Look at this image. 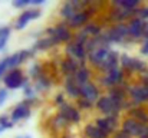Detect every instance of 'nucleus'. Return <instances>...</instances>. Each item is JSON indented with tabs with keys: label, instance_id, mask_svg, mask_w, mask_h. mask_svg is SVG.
Returning a JSON list of instances; mask_svg holds the SVG:
<instances>
[{
	"label": "nucleus",
	"instance_id": "1",
	"mask_svg": "<svg viewBox=\"0 0 148 138\" xmlns=\"http://www.w3.org/2000/svg\"><path fill=\"white\" fill-rule=\"evenodd\" d=\"M27 76H25L23 71L20 68H14V69H9L7 73L3 76V84L6 89H19L23 88Z\"/></svg>",
	"mask_w": 148,
	"mask_h": 138
},
{
	"label": "nucleus",
	"instance_id": "2",
	"mask_svg": "<svg viewBox=\"0 0 148 138\" xmlns=\"http://www.w3.org/2000/svg\"><path fill=\"white\" fill-rule=\"evenodd\" d=\"M148 22L140 19V17H132L128 22V27H130V38L127 39V42H137L140 39H144V33H145V27H147Z\"/></svg>",
	"mask_w": 148,
	"mask_h": 138
},
{
	"label": "nucleus",
	"instance_id": "3",
	"mask_svg": "<svg viewBox=\"0 0 148 138\" xmlns=\"http://www.w3.org/2000/svg\"><path fill=\"white\" fill-rule=\"evenodd\" d=\"M58 114H60L62 117H65L69 121V124H78L82 119L81 111L76 108V105H73V104H71L68 101L58 108Z\"/></svg>",
	"mask_w": 148,
	"mask_h": 138
},
{
	"label": "nucleus",
	"instance_id": "4",
	"mask_svg": "<svg viewBox=\"0 0 148 138\" xmlns=\"http://www.w3.org/2000/svg\"><path fill=\"white\" fill-rule=\"evenodd\" d=\"M50 38H55V39L59 42V45H60V43L68 45L69 42L73 41V32L69 29L68 23H66L65 20H62V22H59V23L55 25V33H53V36H50Z\"/></svg>",
	"mask_w": 148,
	"mask_h": 138
},
{
	"label": "nucleus",
	"instance_id": "5",
	"mask_svg": "<svg viewBox=\"0 0 148 138\" xmlns=\"http://www.w3.org/2000/svg\"><path fill=\"white\" fill-rule=\"evenodd\" d=\"M79 88H81V98H85V99H88L92 104H97L98 99L102 96L101 87L97 82L91 81V82H88V84H85V85H82Z\"/></svg>",
	"mask_w": 148,
	"mask_h": 138
},
{
	"label": "nucleus",
	"instance_id": "6",
	"mask_svg": "<svg viewBox=\"0 0 148 138\" xmlns=\"http://www.w3.org/2000/svg\"><path fill=\"white\" fill-rule=\"evenodd\" d=\"M40 14H42V12H40L39 9H25V10L19 14V17L16 19V22H14V29H16V30L25 29L26 25H27L30 20L38 19Z\"/></svg>",
	"mask_w": 148,
	"mask_h": 138
},
{
	"label": "nucleus",
	"instance_id": "7",
	"mask_svg": "<svg viewBox=\"0 0 148 138\" xmlns=\"http://www.w3.org/2000/svg\"><path fill=\"white\" fill-rule=\"evenodd\" d=\"M111 50H112L111 47H99L97 50L91 52L89 56H88V63H89V66L99 69V68L102 66V63L108 59Z\"/></svg>",
	"mask_w": 148,
	"mask_h": 138
},
{
	"label": "nucleus",
	"instance_id": "8",
	"mask_svg": "<svg viewBox=\"0 0 148 138\" xmlns=\"http://www.w3.org/2000/svg\"><path fill=\"white\" fill-rule=\"evenodd\" d=\"M91 22V16L84 10V12H79V13H76L71 20H68L66 23H68V26H69V29L71 30H82L88 23Z\"/></svg>",
	"mask_w": 148,
	"mask_h": 138
},
{
	"label": "nucleus",
	"instance_id": "9",
	"mask_svg": "<svg viewBox=\"0 0 148 138\" xmlns=\"http://www.w3.org/2000/svg\"><path fill=\"white\" fill-rule=\"evenodd\" d=\"M128 96L130 99H132L138 106H143V104L148 102V98L145 95V89L141 84H135V85H131L130 89H128Z\"/></svg>",
	"mask_w": 148,
	"mask_h": 138
},
{
	"label": "nucleus",
	"instance_id": "10",
	"mask_svg": "<svg viewBox=\"0 0 148 138\" xmlns=\"http://www.w3.org/2000/svg\"><path fill=\"white\" fill-rule=\"evenodd\" d=\"M140 128H141V122H138L137 119H134L131 117H125L121 121V130L124 133H127L128 135H131L132 138H138Z\"/></svg>",
	"mask_w": 148,
	"mask_h": 138
},
{
	"label": "nucleus",
	"instance_id": "11",
	"mask_svg": "<svg viewBox=\"0 0 148 138\" xmlns=\"http://www.w3.org/2000/svg\"><path fill=\"white\" fill-rule=\"evenodd\" d=\"M119 59H121V53H118L116 50H111L108 59L102 63V66L98 69V72L101 75H108L114 68L119 66Z\"/></svg>",
	"mask_w": 148,
	"mask_h": 138
},
{
	"label": "nucleus",
	"instance_id": "12",
	"mask_svg": "<svg viewBox=\"0 0 148 138\" xmlns=\"http://www.w3.org/2000/svg\"><path fill=\"white\" fill-rule=\"evenodd\" d=\"M79 68L81 66H79V62L76 59L66 58V56L60 60V65H59V71H60V73L63 76H66V75H75L79 71Z\"/></svg>",
	"mask_w": 148,
	"mask_h": 138
},
{
	"label": "nucleus",
	"instance_id": "13",
	"mask_svg": "<svg viewBox=\"0 0 148 138\" xmlns=\"http://www.w3.org/2000/svg\"><path fill=\"white\" fill-rule=\"evenodd\" d=\"M30 114H32V108H27V106H25L23 104L19 102L16 106L12 108V112H10V121H13V122L16 124V122L22 121V119L29 118Z\"/></svg>",
	"mask_w": 148,
	"mask_h": 138
},
{
	"label": "nucleus",
	"instance_id": "14",
	"mask_svg": "<svg viewBox=\"0 0 148 138\" xmlns=\"http://www.w3.org/2000/svg\"><path fill=\"white\" fill-rule=\"evenodd\" d=\"M59 45V42L55 39V38H50V36H45V38H40V39H38L33 46H32V49L38 53V52H42V50H49L52 47H56V46Z\"/></svg>",
	"mask_w": 148,
	"mask_h": 138
},
{
	"label": "nucleus",
	"instance_id": "15",
	"mask_svg": "<svg viewBox=\"0 0 148 138\" xmlns=\"http://www.w3.org/2000/svg\"><path fill=\"white\" fill-rule=\"evenodd\" d=\"M69 125V121L62 117L60 114H56L52 119H50V131L52 133H56V134H60L63 131H66V127Z\"/></svg>",
	"mask_w": 148,
	"mask_h": 138
},
{
	"label": "nucleus",
	"instance_id": "16",
	"mask_svg": "<svg viewBox=\"0 0 148 138\" xmlns=\"http://www.w3.org/2000/svg\"><path fill=\"white\" fill-rule=\"evenodd\" d=\"M84 135L85 138H111V135H108L105 131L99 130L94 122H88L84 127Z\"/></svg>",
	"mask_w": 148,
	"mask_h": 138
},
{
	"label": "nucleus",
	"instance_id": "17",
	"mask_svg": "<svg viewBox=\"0 0 148 138\" xmlns=\"http://www.w3.org/2000/svg\"><path fill=\"white\" fill-rule=\"evenodd\" d=\"M106 95L112 99V102H114V104H118V105H122V104H124V101H127V99H128V92L124 91V89H122V88H119V87H115V88H112V89L106 91Z\"/></svg>",
	"mask_w": 148,
	"mask_h": 138
},
{
	"label": "nucleus",
	"instance_id": "18",
	"mask_svg": "<svg viewBox=\"0 0 148 138\" xmlns=\"http://www.w3.org/2000/svg\"><path fill=\"white\" fill-rule=\"evenodd\" d=\"M52 85H53L52 78H50L48 73H45V75H42L40 78H38V79L35 81L33 88H35L36 93H39V92H43V91H48V89H50V88H52Z\"/></svg>",
	"mask_w": 148,
	"mask_h": 138
},
{
	"label": "nucleus",
	"instance_id": "19",
	"mask_svg": "<svg viewBox=\"0 0 148 138\" xmlns=\"http://www.w3.org/2000/svg\"><path fill=\"white\" fill-rule=\"evenodd\" d=\"M75 78H76V84L79 87L91 82V78H92V71L89 66H84V68H79V71L75 73Z\"/></svg>",
	"mask_w": 148,
	"mask_h": 138
},
{
	"label": "nucleus",
	"instance_id": "20",
	"mask_svg": "<svg viewBox=\"0 0 148 138\" xmlns=\"http://www.w3.org/2000/svg\"><path fill=\"white\" fill-rule=\"evenodd\" d=\"M127 114H128L127 117H131V118L137 119L138 122H141V124H147L148 125V112L145 111L144 106H137V108L131 109V111L127 112Z\"/></svg>",
	"mask_w": 148,
	"mask_h": 138
},
{
	"label": "nucleus",
	"instance_id": "21",
	"mask_svg": "<svg viewBox=\"0 0 148 138\" xmlns=\"http://www.w3.org/2000/svg\"><path fill=\"white\" fill-rule=\"evenodd\" d=\"M76 13H78V12L75 10V7L71 4V1H69V0H68V1H65V3L60 6V9H59V16H60V17H62V20H65V22L71 20Z\"/></svg>",
	"mask_w": 148,
	"mask_h": 138
},
{
	"label": "nucleus",
	"instance_id": "22",
	"mask_svg": "<svg viewBox=\"0 0 148 138\" xmlns=\"http://www.w3.org/2000/svg\"><path fill=\"white\" fill-rule=\"evenodd\" d=\"M82 32H84L85 35H88L89 38H97V36H101V35L103 33V27H102V25H99L97 22H89V23L82 29Z\"/></svg>",
	"mask_w": 148,
	"mask_h": 138
},
{
	"label": "nucleus",
	"instance_id": "23",
	"mask_svg": "<svg viewBox=\"0 0 148 138\" xmlns=\"http://www.w3.org/2000/svg\"><path fill=\"white\" fill-rule=\"evenodd\" d=\"M108 76L114 81V84H115L116 87H119V85H122V84L125 82L127 73H125V71H124L121 66H116V68H114V69L108 73Z\"/></svg>",
	"mask_w": 148,
	"mask_h": 138
},
{
	"label": "nucleus",
	"instance_id": "24",
	"mask_svg": "<svg viewBox=\"0 0 148 138\" xmlns=\"http://www.w3.org/2000/svg\"><path fill=\"white\" fill-rule=\"evenodd\" d=\"M132 62H134V58L127 55V53H122L121 55V59H119V66L125 71L127 75H132Z\"/></svg>",
	"mask_w": 148,
	"mask_h": 138
},
{
	"label": "nucleus",
	"instance_id": "25",
	"mask_svg": "<svg viewBox=\"0 0 148 138\" xmlns=\"http://www.w3.org/2000/svg\"><path fill=\"white\" fill-rule=\"evenodd\" d=\"M65 87V93L66 96H69L71 99H73L75 102L81 98V88L78 84H66L63 85Z\"/></svg>",
	"mask_w": 148,
	"mask_h": 138
},
{
	"label": "nucleus",
	"instance_id": "26",
	"mask_svg": "<svg viewBox=\"0 0 148 138\" xmlns=\"http://www.w3.org/2000/svg\"><path fill=\"white\" fill-rule=\"evenodd\" d=\"M45 73H46V69H45L43 63H40V62L33 63V65L30 66V69H29V78H32L33 81H36L38 78H40V76L45 75Z\"/></svg>",
	"mask_w": 148,
	"mask_h": 138
},
{
	"label": "nucleus",
	"instance_id": "27",
	"mask_svg": "<svg viewBox=\"0 0 148 138\" xmlns=\"http://www.w3.org/2000/svg\"><path fill=\"white\" fill-rule=\"evenodd\" d=\"M97 127H98L99 130H102V131H105L108 135H114L115 134V131L109 127V124H108V119H106V117H98V118H95V122H94Z\"/></svg>",
	"mask_w": 148,
	"mask_h": 138
},
{
	"label": "nucleus",
	"instance_id": "28",
	"mask_svg": "<svg viewBox=\"0 0 148 138\" xmlns=\"http://www.w3.org/2000/svg\"><path fill=\"white\" fill-rule=\"evenodd\" d=\"M88 41H89V36H88V35H85V33H84L82 30L73 32V41H72V42H75L76 45H79V46H86Z\"/></svg>",
	"mask_w": 148,
	"mask_h": 138
},
{
	"label": "nucleus",
	"instance_id": "29",
	"mask_svg": "<svg viewBox=\"0 0 148 138\" xmlns=\"http://www.w3.org/2000/svg\"><path fill=\"white\" fill-rule=\"evenodd\" d=\"M75 105H76V108H78L79 111H91V109L95 108V104L89 102V101L85 99V98H79V99L75 102Z\"/></svg>",
	"mask_w": 148,
	"mask_h": 138
},
{
	"label": "nucleus",
	"instance_id": "30",
	"mask_svg": "<svg viewBox=\"0 0 148 138\" xmlns=\"http://www.w3.org/2000/svg\"><path fill=\"white\" fill-rule=\"evenodd\" d=\"M138 7H140L138 0H122L121 3V9H125V10H137Z\"/></svg>",
	"mask_w": 148,
	"mask_h": 138
},
{
	"label": "nucleus",
	"instance_id": "31",
	"mask_svg": "<svg viewBox=\"0 0 148 138\" xmlns=\"http://www.w3.org/2000/svg\"><path fill=\"white\" fill-rule=\"evenodd\" d=\"M7 71H9V59L6 56V58L0 59V79H3V76L7 73Z\"/></svg>",
	"mask_w": 148,
	"mask_h": 138
},
{
	"label": "nucleus",
	"instance_id": "32",
	"mask_svg": "<svg viewBox=\"0 0 148 138\" xmlns=\"http://www.w3.org/2000/svg\"><path fill=\"white\" fill-rule=\"evenodd\" d=\"M66 102V93H63V92H58L56 95H55V98H53V104L59 108L60 105H63Z\"/></svg>",
	"mask_w": 148,
	"mask_h": 138
},
{
	"label": "nucleus",
	"instance_id": "33",
	"mask_svg": "<svg viewBox=\"0 0 148 138\" xmlns=\"http://www.w3.org/2000/svg\"><path fill=\"white\" fill-rule=\"evenodd\" d=\"M137 17L148 22V6H141L137 9Z\"/></svg>",
	"mask_w": 148,
	"mask_h": 138
},
{
	"label": "nucleus",
	"instance_id": "34",
	"mask_svg": "<svg viewBox=\"0 0 148 138\" xmlns=\"http://www.w3.org/2000/svg\"><path fill=\"white\" fill-rule=\"evenodd\" d=\"M13 7H17V9H23V7H27L32 4V0H14L13 3Z\"/></svg>",
	"mask_w": 148,
	"mask_h": 138
},
{
	"label": "nucleus",
	"instance_id": "35",
	"mask_svg": "<svg viewBox=\"0 0 148 138\" xmlns=\"http://www.w3.org/2000/svg\"><path fill=\"white\" fill-rule=\"evenodd\" d=\"M7 96H9V89H6V88H1V89H0V106H1L4 102H6Z\"/></svg>",
	"mask_w": 148,
	"mask_h": 138
},
{
	"label": "nucleus",
	"instance_id": "36",
	"mask_svg": "<svg viewBox=\"0 0 148 138\" xmlns=\"http://www.w3.org/2000/svg\"><path fill=\"white\" fill-rule=\"evenodd\" d=\"M111 138H132V137H131V135H128L127 133H124L122 130H118V131H116V133H115Z\"/></svg>",
	"mask_w": 148,
	"mask_h": 138
},
{
	"label": "nucleus",
	"instance_id": "37",
	"mask_svg": "<svg viewBox=\"0 0 148 138\" xmlns=\"http://www.w3.org/2000/svg\"><path fill=\"white\" fill-rule=\"evenodd\" d=\"M9 121H10V115H7V114L0 115V127H4Z\"/></svg>",
	"mask_w": 148,
	"mask_h": 138
},
{
	"label": "nucleus",
	"instance_id": "38",
	"mask_svg": "<svg viewBox=\"0 0 148 138\" xmlns=\"http://www.w3.org/2000/svg\"><path fill=\"white\" fill-rule=\"evenodd\" d=\"M7 39H9V38H0V52H1V50H4L6 43H7Z\"/></svg>",
	"mask_w": 148,
	"mask_h": 138
},
{
	"label": "nucleus",
	"instance_id": "39",
	"mask_svg": "<svg viewBox=\"0 0 148 138\" xmlns=\"http://www.w3.org/2000/svg\"><path fill=\"white\" fill-rule=\"evenodd\" d=\"M59 138H73V135L69 133V131H63L59 134Z\"/></svg>",
	"mask_w": 148,
	"mask_h": 138
},
{
	"label": "nucleus",
	"instance_id": "40",
	"mask_svg": "<svg viewBox=\"0 0 148 138\" xmlns=\"http://www.w3.org/2000/svg\"><path fill=\"white\" fill-rule=\"evenodd\" d=\"M43 3H45L43 0H32V6H40Z\"/></svg>",
	"mask_w": 148,
	"mask_h": 138
},
{
	"label": "nucleus",
	"instance_id": "41",
	"mask_svg": "<svg viewBox=\"0 0 148 138\" xmlns=\"http://www.w3.org/2000/svg\"><path fill=\"white\" fill-rule=\"evenodd\" d=\"M13 127H14V122H13V121H9V122L4 125V128H6V130H10V128H13Z\"/></svg>",
	"mask_w": 148,
	"mask_h": 138
},
{
	"label": "nucleus",
	"instance_id": "42",
	"mask_svg": "<svg viewBox=\"0 0 148 138\" xmlns=\"http://www.w3.org/2000/svg\"><path fill=\"white\" fill-rule=\"evenodd\" d=\"M144 89H145V95H147V98H148V87H144Z\"/></svg>",
	"mask_w": 148,
	"mask_h": 138
},
{
	"label": "nucleus",
	"instance_id": "43",
	"mask_svg": "<svg viewBox=\"0 0 148 138\" xmlns=\"http://www.w3.org/2000/svg\"><path fill=\"white\" fill-rule=\"evenodd\" d=\"M4 130H6V128H4V127H0V133H3V131H4Z\"/></svg>",
	"mask_w": 148,
	"mask_h": 138
},
{
	"label": "nucleus",
	"instance_id": "44",
	"mask_svg": "<svg viewBox=\"0 0 148 138\" xmlns=\"http://www.w3.org/2000/svg\"><path fill=\"white\" fill-rule=\"evenodd\" d=\"M23 138H30V137H23Z\"/></svg>",
	"mask_w": 148,
	"mask_h": 138
},
{
	"label": "nucleus",
	"instance_id": "45",
	"mask_svg": "<svg viewBox=\"0 0 148 138\" xmlns=\"http://www.w3.org/2000/svg\"><path fill=\"white\" fill-rule=\"evenodd\" d=\"M144 138H148V137H144Z\"/></svg>",
	"mask_w": 148,
	"mask_h": 138
}]
</instances>
